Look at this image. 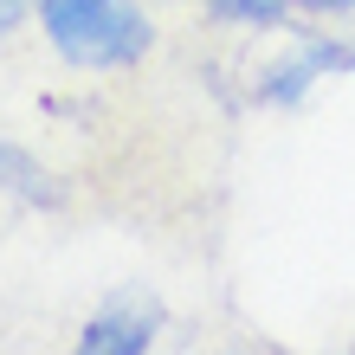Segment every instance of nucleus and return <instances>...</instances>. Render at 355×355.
Masks as SVG:
<instances>
[{
    "mask_svg": "<svg viewBox=\"0 0 355 355\" xmlns=\"http://www.w3.org/2000/svg\"><path fill=\"white\" fill-rule=\"evenodd\" d=\"M329 71H355V46H343V39H323V33H304L297 52H284L278 65H265L259 78V103H271V110H297V103L323 85Z\"/></svg>",
    "mask_w": 355,
    "mask_h": 355,
    "instance_id": "2",
    "label": "nucleus"
},
{
    "mask_svg": "<svg viewBox=\"0 0 355 355\" xmlns=\"http://www.w3.org/2000/svg\"><path fill=\"white\" fill-rule=\"evenodd\" d=\"M297 7H310V13H355V0H297Z\"/></svg>",
    "mask_w": 355,
    "mask_h": 355,
    "instance_id": "7",
    "label": "nucleus"
},
{
    "mask_svg": "<svg viewBox=\"0 0 355 355\" xmlns=\"http://www.w3.org/2000/svg\"><path fill=\"white\" fill-rule=\"evenodd\" d=\"M0 194H13V200H26V207H58L65 187L39 168V155H26L19 142L0 136Z\"/></svg>",
    "mask_w": 355,
    "mask_h": 355,
    "instance_id": "4",
    "label": "nucleus"
},
{
    "mask_svg": "<svg viewBox=\"0 0 355 355\" xmlns=\"http://www.w3.org/2000/svg\"><path fill=\"white\" fill-rule=\"evenodd\" d=\"M155 329H162V304L149 291H116V297L78 329V349L85 355H142V349H155Z\"/></svg>",
    "mask_w": 355,
    "mask_h": 355,
    "instance_id": "3",
    "label": "nucleus"
},
{
    "mask_svg": "<svg viewBox=\"0 0 355 355\" xmlns=\"http://www.w3.org/2000/svg\"><path fill=\"white\" fill-rule=\"evenodd\" d=\"M39 26H46L52 52L78 71H123L142 65L155 46L149 19L130 0H39Z\"/></svg>",
    "mask_w": 355,
    "mask_h": 355,
    "instance_id": "1",
    "label": "nucleus"
},
{
    "mask_svg": "<svg viewBox=\"0 0 355 355\" xmlns=\"http://www.w3.org/2000/svg\"><path fill=\"white\" fill-rule=\"evenodd\" d=\"M33 7H39V0H0V39H7V33L19 26V19L33 13Z\"/></svg>",
    "mask_w": 355,
    "mask_h": 355,
    "instance_id": "6",
    "label": "nucleus"
},
{
    "mask_svg": "<svg viewBox=\"0 0 355 355\" xmlns=\"http://www.w3.org/2000/svg\"><path fill=\"white\" fill-rule=\"evenodd\" d=\"M297 0H207V13L226 26H284Z\"/></svg>",
    "mask_w": 355,
    "mask_h": 355,
    "instance_id": "5",
    "label": "nucleus"
}]
</instances>
